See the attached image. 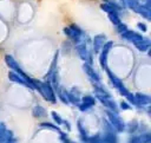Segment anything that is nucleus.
Returning <instances> with one entry per match:
<instances>
[{
	"label": "nucleus",
	"instance_id": "19",
	"mask_svg": "<svg viewBox=\"0 0 151 143\" xmlns=\"http://www.w3.org/2000/svg\"><path fill=\"white\" fill-rule=\"evenodd\" d=\"M100 8H101L104 12H106L107 14H110V13H118V11H117L114 7H112L111 5H109L107 2H103V4L100 5Z\"/></svg>",
	"mask_w": 151,
	"mask_h": 143
},
{
	"label": "nucleus",
	"instance_id": "8",
	"mask_svg": "<svg viewBox=\"0 0 151 143\" xmlns=\"http://www.w3.org/2000/svg\"><path fill=\"white\" fill-rule=\"evenodd\" d=\"M76 50H77L79 57H80L84 61H87V60H88V64H91V54H90V52H88V50H87V47H86V44H85L83 40L76 45Z\"/></svg>",
	"mask_w": 151,
	"mask_h": 143
},
{
	"label": "nucleus",
	"instance_id": "34",
	"mask_svg": "<svg viewBox=\"0 0 151 143\" xmlns=\"http://www.w3.org/2000/svg\"><path fill=\"white\" fill-rule=\"evenodd\" d=\"M119 105H120V108H122L123 110H130V109H131V106H130L127 103H125V102H120Z\"/></svg>",
	"mask_w": 151,
	"mask_h": 143
},
{
	"label": "nucleus",
	"instance_id": "6",
	"mask_svg": "<svg viewBox=\"0 0 151 143\" xmlns=\"http://www.w3.org/2000/svg\"><path fill=\"white\" fill-rule=\"evenodd\" d=\"M112 45H113L112 41H105V44L103 45V47L100 50L101 52H100V56H99V63H100V65L104 70L107 69V54H109L110 50L112 48Z\"/></svg>",
	"mask_w": 151,
	"mask_h": 143
},
{
	"label": "nucleus",
	"instance_id": "22",
	"mask_svg": "<svg viewBox=\"0 0 151 143\" xmlns=\"http://www.w3.org/2000/svg\"><path fill=\"white\" fill-rule=\"evenodd\" d=\"M58 96L60 98V100L65 104H68V99H67V92L63 89V87H58Z\"/></svg>",
	"mask_w": 151,
	"mask_h": 143
},
{
	"label": "nucleus",
	"instance_id": "24",
	"mask_svg": "<svg viewBox=\"0 0 151 143\" xmlns=\"http://www.w3.org/2000/svg\"><path fill=\"white\" fill-rule=\"evenodd\" d=\"M81 102L85 103V104H88L90 106H93V105L96 104V99H94V97H92V96H84V97L81 98Z\"/></svg>",
	"mask_w": 151,
	"mask_h": 143
},
{
	"label": "nucleus",
	"instance_id": "13",
	"mask_svg": "<svg viewBox=\"0 0 151 143\" xmlns=\"http://www.w3.org/2000/svg\"><path fill=\"white\" fill-rule=\"evenodd\" d=\"M97 98L101 102V104H104V105L107 108V110L113 111V112H118L117 104H116L111 98H105V97H99V96H97Z\"/></svg>",
	"mask_w": 151,
	"mask_h": 143
},
{
	"label": "nucleus",
	"instance_id": "31",
	"mask_svg": "<svg viewBox=\"0 0 151 143\" xmlns=\"http://www.w3.org/2000/svg\"><path fill=\"white\" fill-rule=\"evenodd\" d=\"M92 106H90L88 104H85V103H80L79 104V109H80V111H87V110H90Z\"/></svg>",
	"mask_w": 151,
	"mask_h": 143
},
{
	"label": "nucleus",
	"instance_id": "17",
	"mask_svg": "<svg viewBox=\"0 0 151 143\" xmlns=\"http://www.w3.org/2000/svg\"><path fill=\"white\" fill-rule=\"evenodd\" d=\"M101 143H117V137L113 132H105L101 136Z\"/></svg>",
	"mask_w": 151,
	"mask_h": 143
},
{
	"label": "nucleus",
	"instance_id": "3",
	"mask_svg": "<svg viewBox=\"0 0 151 143\" xmlns=\"http://www.w3.org/2000/svg\"><path fill=\"white\" fill-rule=\"evenodd\" d=\"M106 115H107V119H109L110 124L112 125V128H113L117 132H122V131L125 129V123H124L123 119L118 116V112H113V111L107 110V111H106Z\"/></svg>",
	"mask_w": 151,
	"mask_h": 143
},
{
	"label": "nucleus",
	"instance_id": "28",
	"mask_svg": "<svg viewBox=\"0 0 151 143\" xmlns=\"http://www.w3.org/2000/svg\"><path fill=\"white\" fill-rule=\"evenodd\" d=\"M51 115H52V117H53V119L55 121V123H57V125H60L61 123H63V119H61V117L55 112V111H52L51 112Z\"/></svg>",
	"mask_w": 151,
	"mask_h": 143
},
{
	"label": "nucleus",
	"instance_id": "30",
	"mask_svg": "<svg viewBox=\"0 0 151 143\" xmlns=\"http://www.w3.org/2000/svg\"><path fill=\"white\" fill-rule=\"evenodd\" d=\"M116 28H117V31H118L120 34H122V33H124V32L127 30L126 25H125V24H123V22H122V24H119L118 26H116Z\"/></svg>",
	"mask_w": 151,
	"mask_h": 143
},
{
	"label": "nucleus",
	"instance_id": "2",
	"mask_svg": "<svg viewBox=\"0 0 151 143\" xmlns=\"http://www.w3.org/2000/svg\"><path fill=\"white\" fill-rule=\"evenodd\" d=\"M64 33L74 43V44H78L81 41V37H83V31L79 26L74 25V24H71L70 26L65 27L64 28Z\"/></svg>",
	"mask_w": 151,
	"mask_h": 143
},
{
	"label": "nucleus",
	"instance_id": "4",
	"mask_svg": "<svg viewBox=\"0 0 151 143\" xmlns=\"http://www.w3.org/2000/svg\"><path fill=\"white\" fill-rule=\"evenodd\" d=\"M40 93L42 95V97L51 102V103H55V93H54V89L52 86V84L50 82H40Z\"/></svg>",
	"mask_w": 151,
	"mask_h": 143
},
{
	"label": "nucleus",
	"instance_id": "14",
	"mask_svg": "<svg viewBox=\"0 0 151 143\" xmlns=\"http://www.w3.org/2000/svg\"><path fill=\"white\" fill-rule=\"evenodd\" d=\"M134 100H136V105H149L151 102V98L145 93L138 92L134 95Z\"/></svg>",
	"mask_w": 151,
	"mask_h": 143
},
{
	"label": "nucleus",
	"instance_id": "33",
	"mask_svg": "<svg viewBox=\"0 0 151 143\" xmlns=\"http://www.w3.org/2000/svg\"><path fill=\"white\" fill-rule=\"evenodd\" d=\"M137 27H138L142 32H145V31L147 30V27H146V25H145L144 22H138V24H137Z\"/></svg>",
	"mask_w": 151,
	"mask_h": 143
},
{
	"label": "nucleus",
	"instance_id": "23",
	"mask_svg": "<svg viewBox=\"0 0 151 143\" xmlns=\"http://www.w3.org/2000/svg\"><path fill=\"white\" fill-rule=\"evenodd\" d=\"M78 130H79V134H80V136H81V139L85 142L88 136H87V132H86V130H85V128H84L81 121H78Z\"/></svg>",
	"mask_w": 151,
	"mask_h": 143
},
{
	"label": "nucleus",
	"instance_id": "25",
	"mask_svg": "<svg viewBox=\"0 0 151 143\" xmlns=\"http://www.w3.org/2000/svg\"><path fill=\"white\" fill-rule=\"evenodd\" d=\"M85 143H101V136L100 135H94V136L87 137Z\"/></svg>",
	"mask_w": 151,
	"mask_h": 143
},
{
	"label": "nucleus",
	"instance_id": "7",
	"mask_svg": "<svg viewBox=\"0 0 151 143\" xmlns=\"http://www.w3.org/2000/svg\"><path fill=\"white\" fill-rule=\"evenodd\" d=\"M0 143H15V139L4 123H0Z\"/></svg>",
	"mask_w": 151,
	"mask_h": 143
},
{
	"label": "nucleus",
	"instance_id": "26",
	"mask_svg": "<svg viewBox=\"0 0 151 143\" xmlns=\"http://www.w3.org/2000/svg\"><path fill=\"white\" fill-rule=\"evenodd\" d=\"M139 143H151V135L149 132H145L139 136Z\"/></svg>",
	"mask_w": 151,
	"mask_h": 143
},
{
	"label": "nucleus",
	"instance_id": "29",
	"mask_svg": "<svg viewBox=\"0 0 151 143\" xmlns=\"http://www.w3.org/2000/svg\"><path fill=\"white\" fill-rule=\"evenodd\" d=\"M41 128H47V129H51V130H57L58 131V126L57 125H53L52 123H47V122H44L40 124Z\"/></svg>",
	"mask_w": 151,
	"mask_h": 143
},
{
	"label": "nucleus",
	"instance_id": "1",
	"mask_svg": "<svg viewBox=\"0 0 151 143\" xmlns=\"http://www.w3.org/2000/svg\"><path fill=\"white\" fill-rule=\"evenodd\" d=\"M5 61H6V64H7V66L9 67V69H12V71L13 72H15V73H18L20 77H22L24 78V80L28 84V86L29 87H32V89H34V79H32L31 77H28L24 71H22V69L19 66V64L17 63V60L12 57V56H9V54H7L6 57H5Z\"/></svg>",
	"mask_w": 151,
	"mask_h": 143
},
{
	"label": "nucleus",
	"instance_id": "12",
	"mask_svg": "<svg viewBox=\"0 0 151 143\" xmlns=\"http://www.w3.org/2000/svg\"><path fill=\"white\" fill-rule=\"evenodd\" d=\"M138 14H140L142 17H144L145 19L150 20L151 19V9H150V1H147L146 4H143V5H139L138 7V11H137Z\"/></svg>",
	"mask_w": 151,
	"mask_h": 143
},
{
	"label": "nucleus",
	"instance_id": "9",
	"mask_svg": "<svg viewBox=\"0 0 151 143\" xmlns=\"http://www.w3.org/2000/svg\"><path fill=\"white\" fill-rule=\"evenodd\" d=\"M120 35H122L124 39H126L127 41H131V43H133V44L140 41V40L144 38L142 34H139V33H137V32H134V31H131V30H129V28H127L124 33H122Z\"/></svg>",
	"mask_w": 151,
	"mask_h": 143
},
{
	"label": "nucleus",
	"instance_id": "10",
	"mask_svg": "<svg viewBox=\"0 0 151 143\" xmlns=\"http://www.w3.org/2000/svg\"><path fill=\"white\" fill-rule=\"evenodd\" d=\"M83 69H84V71L86 72V74L88 76V78H90L93 83H99V76H98V73L94 71V69L92 67L91 64L85 63V64L83 65Z\"/></svg>",
	"mask_w": 151,
	"mask_h": 143
},
{
	"label": "nucleus",
	"instance_id": "18",
	"mask_svg": "<svg viewBox=\"0 0 151 143\" xmlns=\"http://www.w3.org/2000/svg\"><path fill=\"white\" fill-rule=\"evenodd\" d=\"M32 113H33V116H34V117H38V118H40V117H45V115H46V111H45V109H44L41 105H35V106L33 108V111H32Z\"/></svg>",
	"mask_w": 151,
	"mask_h": 143
},
{
	"label": "nucleus",
	"instance_id": "21",
	"mask_svg": "<svg viewBox=\"0 0 151 143\" xmlns=\"http://www.w3.org/2000/svg\"><path fill=\"white\" fill-rule=\"evenodd\" d=\"M125 4L129 6V8H131L132 11L137 12L138 11V7L140 5V2L138 0H125Z\"/></svg>",
	"mask_w": 151,
	"mask_h": 143
},
{
	"label": "nucleus",
	"instance_id": "16",
	"mask_svg": "<svg viewBox=\"0 0 151 143\" xmlns=\"http://www.w3.org/2000/svg\"><path fill=\"white\" fill-rule=\"evenodd\" d=\"M134 46H136L139 51L144 52V51H146V50H149V48H150V40H149L147 38H143L140 41L136 43V44H134Z\"/></svg>",
	"mask_w": 151,
	"mask_h": 143
},
{
	"label": "nucleus",
	"instance_id": "20",
	"mask_svg": "<svg viewBox=\"0 0 151 143\" xmlns=\"http://www.w3.org/2000/svg\"><path fill=\"white\" fill-rule=\"evenodd\" d=\"M107 15H109V19L111 20V22H112L114 26H118L119 24L123 22V21L120 20V18H119L118 13H110V14H107Z\"/></svg>",
	"mask_w": 151,
	"mask_h": 143
},
{
	"label": "nucleus",
	"instance_id": "35",
	"mask_svg": "<svg viewBox=\"0 0 151 143\" xmlns=\"http://www.w3.org/2000/svg\"><path fill=\"white\" fill-rule=\"evenodd\" d=\"M129 143H139V137H137V136L131 137L130 141H129Z\"/></svg>",
	"mask_w": 151,
	"mask_h": 143
},
{
	"label": "nucleus",
	"instance_id": "27",
	"mask_svg": "<svg viewBox=\"0 0 151 143\" xmlns=\"http://www.w3.org/2000/svg\"><path fill=\"white\" fill-rule=\"evenodd\" d=\"M137 129H138V123H137V121H132V122L129 123V125H127V131H129L130 134H133Z\"/></svg>",
	"mask_w": 151,
	"mask_h": 143
},
{
	"label": "nucleus",
	"instance_id": "15",
	"mask_svg": "<svg viewBox=\"0 0 151 143\" xmlns=\"http://www.w3.org/2000/svg\"><path fill=\"white\" fill-rule=\"evenodd\" d=\"M8 78H9V80H12V82H14V83H17V84H21V85L28 86V84L24 80V78H22V77H20L18 73L13 72V71H11V72L8 73ZM28 87H29V86H28Z\"/></svg>",
	"mask_w": 151,
	"mask_h": 143
},
{
	"label": "nucleus",
	"instance_id": "11",
	"mask_svg": "<svg viewBox=\"0 0 151 143\" xmlns=\"http://www.w3.org/2000/svg\"><path fill=\"white\" fill-rule=\"evenodd\" d=\"M106 41V37L104 34H97L94 38H93V48H94V52L98 53L100 52L103 45L105 44Z\"/></svg>",
	"mask_w": 151,
	"mask_h": 143
},
{
	"label": "nucleus",
	"instance_id": "32",
	"mask_svg": "<svg viewBox=\"0 0 151 143\" xmlns=\"http://www.w3.org/2000/svg\"><path fill=\"white\" fill-rule=\"evenodd\" d=\"M126 98H127V100L130 102V103H132V104H134L136 105V100H134V95H132L131 92H129L126 96H125Z\"/></svg>",
	"mask_w": 151,
	"mask_h": 143
},
{
	"label": "nucleus",
	"instance_id": "5",
	"mask_svg": "<svg viewBox=\"0 0 151 143\" xmlns=\"http://www.w3.org/2000/svg\"><path fill=\"white\" fill-rule=\"evenodd\" d=\"M105 71L107 72V76H109V78H110L111 83L113 84V86H114V87H117V89H118V91H119V92H120V93H122V95L125 97V96H126V95H127L130 91H129V90L125 87V85L123 84V82H122V80H120V79H119V78H118L116 74H113V73H112V72L109 70V67H107V69H105Z\"/></svg>",
	"mask_w": 151,
	"mask_h": 143
}]
</instances>
